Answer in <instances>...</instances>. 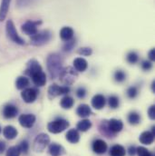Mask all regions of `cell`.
I'll list each match as a JSON object with an SVG mask.
<instances>
[{"mask_svg": "<svg viewBox=\"0 0 155 156\" xmlns=\"http://www.w3.org/2000/svg\"><path fill=\"white\" fill-rule=\"evenodd\" d=\"M46 66L50 77L52 79L58 77L60 72L63 69V58L61 55L57 53L50 54L46 59Z\"/></svg>", "mask_w": 155, "mask_h": 156, "instance_id": "6da1fadb", "label": "cell"}, {"mask_svg": "<svg viewBox=\"0 0 155 156\" xmlns=\"http://www.w3.org/2000/svg\"><path fill=\"white\" fill-rule=\"evenodd\" d=\"M77 76L78 74L76 70H75L71 66H67V67L63 68L62 71L60 72L59 76H58L61 83H63L66 86L74 83V82L76 80Z\"/></svg>", "mask_w": 155, "mask_h": 156, "instance_id": "7a4b0ae2", "label": "cell"}, {"mask_svg": "<svg viewBox=\"0 0 155 156\" xmlns=\"http://www.w3.org/2000/svg\"><path fill=\"white\" fill-rule=\"evenodd\" d=\"M69 122L64 118H57L47 124V130L52 133H60L69 127Z\"/></svg>", "mask_w": 155, "mask_h": 156, "instance_id": "3957f363", "label": "cell"}, {"mask_svg": "<svg viewBox=\"0 0 155 156\" xmlns=\"http://www.w3.org/2000/svg\"><path fill=\"white\" fill-rule=\"evenodd\" d=\"M5 32H6L7 37L10 39L12 42H14V43H16L17 44H20V45L25 44V40L18 35V33H17V31L16 29V27H15L12 20H8L6 22Z\"/></svg>", "mask_w": 155, "mask_h": 156, "instance_id": "277c9868", "label": "cell"}, {"mask_svg": "<svg viewBox=\"0 0 155 156\" xmlns=\"http://www.w3.org/2000/svg\"><path fill=\"white\" fill-rule=\"evenodd\" d=\"M51 37L52 34L49 30H43L32 36L30 39V43L34 46H42L47 44L51 40Z\"/></svg>", "mask_w": 155, "mask_h": 156, "instance_id": "5b68a950", "label": "cell"}, {"mask_svg": "<svg viewBox=\"0 0 155 156\" xmlns=\"http://www.w3.org/2000/svg\"><path fill=\"white\" fill-rule=\"evenodd\" d=\"M50 143V137L46 133H39L34 140L33 149L37 153L43 152Z\"/></svg>", "mask_w": 155, "mask_h": 156, "instance_id": "8992f818", "label": "cell"}, {"mask_svg": "<svg viewBox=\"0 0 155 156\" xmlns=\"http://www.w3.org/2000/svg\"><path fill=\"white\" fill-rule=\"evenodd\" d=\"M70 92V87L64 85V86H59L55 83L50 85L48 88V98L49 99H54L56 96L66 94Z\"/></svg>", "mask_w": 155, "mask_h": 156, "instance_id": "52a82bcc", "label": "cell"}, {"mask_svg": "<svg viewBox=\"0 0 155 156\" xmlns=\"http://www.w3.org/2000/svg\"><path fill=\"white\" fill-rule=\"evenodd\" d=\"M42 22L41 21H31V20H27L26 23H24L21 27L22 31L27 35V36H34L36 35L38 30H37V26L40 25Z\"/></svg>", "mask_w": 155, "mask_h": 156, "instance_id": "ba28073f", "label": "cell"}, {"mask_svg": "<svg viewBox=\"0 0 155 156\" xmlns=\"http://www.w3.org/2000/svg\"><path fill=\"white\" fill-rule=\"evenodd\" d=\"M38 95V91L35 88H30L27 87L26 89H24L21 93V97L24 100V102H26V104H31L34 103Z\"/></svg>", "mask_w": 155, "mask_h": 156, "instance_id": "9c48e42d", "label": "cell"}, {"mask_svg": "<svg viewBox=\"0 0 155 156\" xmlns=\"http://www.w3.org/2000/svg\"><path fill=\"white\" fill-rule=\"evenodd\" d=\"M37 117L36 115H32V114H25V115H21L18 118V122L20 123L21 126L25 127V128H32L36 122Z\"/></svg>", "mask_w": 155, "mask_h": 156, "instance_id": "30bf717a", "label": "cell"}, {"mask_svg": "<svg viewBox=\"0 0 155 156\" xmlns=\"http://www.w3.org/2000/svg\"><path fill=\"white\" fill-rule=\"evenodd\" d=\"M107 148H108L107 144L102 139H96L92 144V149H93V153H95L97 154H105L107 151Z\"/></svg>", "mask_w": 155, "mask_h": 156, "instance_id": "8fae6325", "label": "cell"}, {"mask_svg": "<svg viewBox=\"0 0 155 156\" xmlns=\"http://www.w3.org/2000/svg\"><path fill=\"white\" fill-rule=\"evenodd\" d=\"M40 71H43L42 66H40L38 61H37L36 59H32V60H30V61L27 63V67H26V74L27 76H29L30 77H31L33 75L38 73Z\"/></svg>", "mask_w": 155, "mask_h": 156, "instance_id": "7c38bea8", "label": "cell"}, {"mask_svg": "<svg viewBox=\"0 0 155 156\" xmlns=\"http://www.w3.org/2000/svg\"><path fill=\"white\" fill-rule=\"evenodd\" d=\"M105 104H106V99L105 97L101 94H95L93 98H92V106L96 109V110H101L103 109L104 106H105Z\"/></svg>", "mask_w": 155, "mask_h": 156, "instance_id": "4fadbf2b", "label": "cell"}, {"mask_svg": "<svg viewBox=\"0 0 155 156\" xmlns=\"http://www.w3.org/2000/svg\"><path fill=\"white\" fill-rule=\"evenodd\" d=\"M18 114V109L16 105L8 104L3 109V115L5 119H13Z\"/></svg>", "mask_w": 155, "mask_h": 156, "instance_id": "5bb4252c", "label": "cell"}, {"mask_svg": "<svg viewBox=\"0 0 155 156\" xmlns=\"http://www.w3.org/2000/svg\"><path fill=\"white\" fill-rule=\"evenodd\" d=\"M107 123H108V128H109V130H110L114 134H115L117 133L121 132V131L122 130V128H123V123H122V122L121 120H118V119L113 118V119L109 120Z\"/></svg>", "mask_w": 155, "mask_h": 156, "instance_id": "9a60e30c", "label": "cell"}, {"mask_svg": "<svg viewBox=\"0 0 155 156\" xmlns=\"http://www.w3.org/2000/svg\"><path fill=\"white\" fill-rule=\"evenodd\" d=\"M48 150H49V154L52 156H62L65 154V148L62 145L55 143L51 144L48 147Z\"/></svg>", "mask_w": 155, "mask_h": 156, "instance_id": "2e32d148", "label": "cell"}, {"mask_svg": "<svg viewBox=\"0 0 155 156\" xmlns=\"http://www.w3.org/2000/svg\"><path fill=\"white\" fill-rule=\"evenodd\" d=\"M154 134L150 132V131H145L143 133H141L140 137H139V141L145 145H150L153 143L154 141Z\"/></svg>", "mask_w": 155, "mask_h": 156, "instance_id": "e0dca14e", "label": "cell"}, {"mask_svg": "<svg viewBox=\"0 0 155 156\" xmlns=\"http://www.w3.org/2000/svg\"><path fill=\"white\" fill-rule=\"evenodd\" d=\"M74 35H75V31L70 27H65L60 30V37L65 42L74 38Z\"/></svg>", "mask_w": 155, "mask_h": 156, "instance_id": "ac0fdd59", "label": "cell"}, {"mask_svg": "<svg viewBox=\"0 0 155 156\" xmlns=\"http://www.w3.org/2000/svg\"><path fill=\"white\" fill-rule=\"evenodd\" d=\"M31 78L33 80V83L38 87L44 86L45 84V83H46V76L43 71H40L38 73L33 75L31 76Z\"/></svg>", "mask_w": 155, "mask_h": 156, "instance_id": "d6986e66", "label": "cell"}, {"mask_svg": "<svg viewBox=\"0 0 155 156\" xmlns=\"http://www.w3.org/2000/svg\"><path fill=\"white\" fill-rule=\"evenodd\" d=\"M17 130L12 126V125H7L4 128L3 130V135L5 136V139L7 140H13L17 136Z\"/></svg>", "mask_w": 155, "mask_h": 156, "instance_id": "ffe728a7", "label": "cell"}, {"mask_svg": "<svg viewBox=\"0 0 155 156\" xmlns=\"http://www.w3.org/2000/svg\"><path fill=\"white\" fill-rule=\"evenodd\" d=\"M74 66L78 72H84L88 67V63L84 58L77 57L74 60Z\"/></svg>", "mask_w": 155, "mask_h": 156, "instance_id": "44dd1931", "label": "cell"}, {"mask_svg": "<svg viewBox=\"0 0 155 156\" xmlns=\"http://www.w3.org/2000/svg\"><path fill=\"white\" fill-rule=\"evenodd\" d=\"M11 0H2L0 5V22L4 21L7 16Z\"/></svg>", "mask_w": 155, "mask_h": 156, "instance_id": "7402d4cb", "label": "cell"}, {"mask_svg": "<svg viewBox=\"0 0 155 156\" xmlns=\"http://www.w3.org/2000/svg\"><path fill=\"white\" fill-rule=\"evenodd\" d=\"M76 114L78 116L83 117V118H86V117L90 116L93 113L91 110V107L87 105L82 104L80 105L76 109Z\"/></svg>", "mask_w": 155, "mask_h": 156, "instance_id": "603a6c76", "label": "cell"}, {"mask_svg": "<svg viewBox=\"0 0 155 156\" xmlns=\"http://www.w3.org/2000/svg\"><path fill=\"white\" fill-rule=\"evenodd\" d=\"M65 138L66 140L71 143V144H77L80 140V134H79V132L76 129H70L66 135H65Z\"/></svg>", "mask_w": 155, "mask_h": 156, "instance_id": "cb8c5ba5", "label": "cell"}, {"mask_svg": "<svg viewBox=\"0 0 155 156\" xmlns=\"http://www.w3.org/2000/svg\"><path fill=\"white\" fill-rule=\"evenodd\" d=\"M108 121H106V120H104V121H102L101 122V123H100V125H99V131H100V133L103 134V135H104V136H106V137H108V138H111V137H114L115 134H114L110 130H109V128H108Z\"/></svg>", "mask_w": 155, "mask_h": 156, "instance_id": "d4e9b609", "label": "cell"}, {"mask_svg": "<svg viewBox=\"0 0 155 156\" xmlns=\"http://www.w3.org/2000/svg\"><path fill=\"white\" fill-rule=\"evenodd\" d=\"M109 154L110 156H125L126 151L123 146H122L120 144H115L111 147Z\"/></svg>", "mask_w": 155, "mask_h": 156, "instance_id": "484cf974", "label": "cell"}, {"mask_svg": "<svg viewBox=\"0 0 155 156\" xmlns=\"http://www.w3.org/2000/svg\"><path fill=\"white\" fill-rule=\"evenodd\" d=\"M29 85V80L26 76H19L16 81V86L18 90H24Z\"/></svg>", "mask_w": 155, "mask_h": 156, "instance_id": "4316f807", "label": "cell"}, {"mask_svg": "<svg viewBox=\"0 0 155 156\" xmlns=\"http://www.w3.org/2000/svg\"><path fill=\"white\" fill-rule=\"evenodd\" d=\"M92 127V122L88 119H83L80 121L76 125L78 131L80 132H87Z\"/></svg>", "mask_w": 155, "mask_h": 156, "instance_id": "83f0119b", "label": "cell"}, {"mask_svg": "<svg viewBox=\"0 0 155 156\" xmlns=\"http://www.w3.org/2000/svg\"><path fill=\"white\" fill-rule=\"evenodd\" d=\"M74 104H75L74 99L71 96H68V95H65V97H63L61 102H60V105L64 109H70V108H72Z\"/></svg>", "mask_w": 155, "mask_h": 156, "instance_id": "f1b7e54d", "label": "cell"}, {"mask_svg": "<svg viewBox=\"0 0 155 156\" xmlns=\"http://www.w3.org/2000/svg\"><path fill=\"white\" fill-rule=\"evenodd\" d=\"M127 119H128L129 123L132 124V125H136L141 122V116L137 112H131L128 115Z\"/></svg>", "mask_w": 155, "mask_h": 156, "instance_id": "f546056e", "label": "cell"}, {"mask_svg": "<svg viewBox=\"0 0 155 156\" xmlns=\"http://www.w3.org/2000/svg\"><path fill=\"white\" fill-rule=\"evenodd\" d=\"M108 105L112 109H116L119 107L120 105V100L119 97L116 95H111L108 98Z\"/></svg>", "mask_w": 155, "mask_h": 156, "instance_id": "4dcf8cb0", "label": "cell"}, {"mask_svg": "<svg viewBox=\"0 0 155 156\" xmlns=\"http://www.w3.org/2000/svg\"><path fill=\"white\" fill-rule=\"evenodd\" d=\"M76 39H71V40H69V41H66L65 43V44L63 45V51H65V52H71L73 49H74V47L76 46Z\"/></svg>", "mask_w": 155, "mask_h": 156, "instance_id": "1f68e13d", "label": "cell"}, {"mask_svg": "<svg viewBox=\"0 0 155 156\" xmlns=\"http://www.w3.org/2000/svg\"><path fill=\"white\" fill-rule=\"evenodd\" d=\"M126 60L128 61V63H130V64H132V65H134V64H136V63L138 62V60H139V55H138L137 53L132 51V52H130V53L127 55Z\"/></svg>", "mask_w": 155, "mask_h": 156, "instance_id": "d6a6232c", "label": "cell"}, {"mask_svg": "<svg viewBox=\"0 0 155 156\" xmlns=\"http://www.w3.org/2000/svg\"><path fill=\"white\" fill-rule=\"evenodd\" d=\"M138 93H139V91H138V88H137L136 86H130V87L127 89V91H126L127 96H128V98H130V99H134V98H136L137 95H138Z\"/></svg>", "mask_w": 155, "mask_h": 156, "instance_id": "836d02e7", "label": "cell"}, {"mask_svg": "<svg viewBox=\"0 0 155 156\" xmlns=\"http://www.w3.org/2000/svg\"><path fill=\"white\" fill-rule=\"evenodd\" d=\"M21 151L19 146H11L6 152V156H20Z\"/></svg>", "mask_w": 155, "mask_h": 156, "instance_id": "e575fe53", "label": "cell"}, {"mask_svg": "<svg viewBox=\"0 0 155 156\" xmlns=\"http://www.w3.org/2000/svg\"><path fill=\"white\" fill-rule=\"evenodd\" d=\"M114 78L117 83H122L126 79V74L122 70H117L114 75Z\"/></svg>", "mask_w": 155, "mask_h": 156, "instance_id": "d590c367", "label": "cell"}, {"mask_svg": "<svg viewBox=\"0 0 155 156\" xmlns=\"http://www.w3.org/2000/svg\"><path fill=\"white\" fill-rule=\"evenodd\" d=\"M136 154H138V156H153V154L143 146L136 148Z\"/></svg>", "mask_w": 155, "mask_h": 156, "instance_id": "8d00e7d4", "label": "cell"}, {"mask_svg": "<svg viewBox=\"0 0 155 156\" xmlns=\"http://www.w3.org/2000/svg\"><path fill=\"white\" fill-rule=\"evenodd\" d=\"M18 146H19L20 151H21L22 154H27V153H28V151H29V144H28V142H27L26 140H23V141L20 143V144H19Z\"/></svg>", "mask_w": 155, "mask_h": 156, "instance_id": "74e56055", "label": "cell"}, {"mask_svg": "<svg viewBox=\"0 0 155 156\" xmlns=\"http://www.w3.org/2000/svg\"><path fill=\"white\" fill-rule=\"evenodd\" d=\"M77 53L81 55H84V56H89L93 54V50L90 47H82L77 51Z\"/></svg>", "mask_w": 155, "mask_h": 156, "instance_id": "f35d334b", "label": "cell"}, {"mask_svg": "<svg viewBox=\"0 0 155 156\" xmlns=\"http://www.w3.org/2000/svg\"><path fill=\"white\" fill-rule=\"evenodd\" d=\"M34 1L35 0H16V3L18 7H25V6H27L30 4H32Z\"/></svg>", "mask_w": 155, "mask_h": 156, "instance_id": "ab89813d", "label": "cell"}, {"mask_svg": "<svg viewBox=\"0 0 155 156\" xmlns=\"http://www.w3.org/2000/svg\"><path fill=\"white\" fill-rule=\"evenodd\" d=\"M86 95V90L84 87H79L77 90H76V96L80 99H83L84 98Z\"/></svg>", "mask_w": 155, "mask_h": 156, "instance_id": "60d3db41", "label": "cell"}, {"mask_svg": "<svg viewBox=\"0 0 155 156\" xmlns=\"http://www.w3.org/2000/svg\"><path fill=\"white\" fill-rule=\"evenodd\" d=\"M152 67H153V64H152L151 61L145 60V61H143V62L142 63V68H143L144 71H149V70L152 69Z\"/></svg>", "mask_w": 155, "mask_h": 156, "instance_id": "b9f144b4", "label": "cell"}, {"mask_svg": "<svg viewBox=\"0 0 155 156\" xmlns=\"http://www.w3.org/2000/svg\"><path fill=\"white\" fill-rule=\"evenodd\" d=\"M148 115L150 117V119L154 120L155 119V106L152 105L149 109H148Z\"/></svg>", "mask_w": 155, "mask_h": 156, "instance_id": "7bdbcfd3", "label": "cell"}, {"mask_svg": "<svg viewBox=\"0 0 155 156\" xmlns=\"http://www.w3.org/2000/svg\"><path fill=\"white\" fill-rule=\"evenodd\" d=\"M128 154L130 156H134L136 154V147L132 145L128 148Z\"/></svg>", "mask_w": 155, "mask_h": 156, "instance_id": "ee69618b", "label": "cell"}, {"mask_svg": "<svg viewBox=\"0 0 155 156\" xmlns=\"http://www.w3.org/2000/svg\"><path fill=\"white\" fill-rule=\"evenodd\" d=\"M148 56H149V59H150L151 61H154V59H155L154 48H153V49H151V50H150V52L148 53Z\"/></svg>", "mask_w": 155, "mask_h": 156, "instance_id": "f6af8a7d", "label": "cell"}, {"mask_svg": "<svg viewBox=\"0 0 155 156\" xmlns=\"http://www.w3.org/2000/svg\"><path fill=\"white\" fill-rule=\"evenodd\" d=\"M5 143L4 141H0V154H3L5 150Z\"/></svg>", "mask_w": 155, "mask_h": 156, "instance_id": "bcb514c9", "label": "cell"}, {"mask_svg": "<svg viewBox=\"0 0 155 156\" xmlns=\"http://www.w3.org/2000/svg\"><path fill=\"white\" fill-rule=\"evenodd\" d=\"M152 90H153V93H155V81H153V83H152Z\"/></svg>", "mask_w": 155, "mask_h": 156, "instance_id": "7dc6e473", "label": "cell"}, {"mask_svg": "<svg viewBox=\"0 0 155 156\" xmlns=\"http://www.w3.org/2000/svg\"><path fill=\"white\" fill-rule=\"evenodd\" d=\"M152 133H153V134L155 135V127L154 126H153V127H152Z\"/></svg>", "mask_w": 155, "mask_h": 156, "instance_id": "c3c4849f", "label": "cell"}, {"mask_svg": "<svg viewBox=\"0 0 155 156\" xmlns=\"http://www.w3.org/2000/svg\"><path fill=\"white\" fill-rule=\"evenodd\" d=\"M1 131H2V129H1V126H0V133H1Z\"/></svg>", "mask_w": 155, "mask_h": 156, "instance_id": "681fc988", "label": "cell"}]
</instances>
